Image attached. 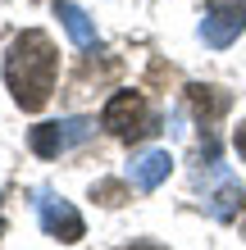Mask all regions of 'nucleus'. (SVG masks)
I'll use <instances>...</instances> for the list:
<instances>
[{
	"instance_id": "9b49d317",
	"label": "nucleus",
	"mask_w": 246,
	"mask_h": 250,
	"mask_svg": "<svg viewBox=\"0 0 246 250\" xmlns=\"http://www.w3.org/2000/svg\"><path fill=\"white\" fill-rule=\"evenodd\" d=\"M0 232H5V218H0Z\"/></svg>"
},
{
	"instance_id": "423d86ee",
	"label": "nucleus",
	"mask_w": 246,
	"mask_h": 250,
	"mask_svg": "<svg viewBox=\"0 0 246 250\" xmlns=\"http://www.w3.org/2000/svg\"><path fill=\"white\" fill-rule=\"evenodd\" d=\"M169 173H173V155L169 150H141L133 164H128V182L141 187V191H155Z\"/></svg>"
},
{
	"instance_id": "9d476101",
	"label": "nucleus",
	"mask_w": 246,
	"mask_h": 250,
	"mask_svg": "<svg viewBox=\"0 0 246 250\" xmlns=\"http://www.w3.org/2000/svg\"><path fill=\"white\" fill-rule=\"evenodd\" d=\"M237 155H242V159H246V123H242V127H237Z\"/></svg>"
},
{
	"instance_id": "39448f33",
	"label": "nucleus",
	"mask_w": 246,
	"mask_h": 250,
	"mask_svg": "<svg viewBox=\"0 0 246 250\" xmlns=\"http://www.w3.org/2000/svg\"><path fill=\"white\" fill-rule=\"evenodd\" d=\"M100 127H110L114 137H123V141L151 132L146 127V100H141L137 91H114L110 105H105V114H100Z\"/></svg>"
},
{
	"instance_id": "0eeeda50",
	"label": "nucleus",
	"mask_w": 246,
	"mask_h": 250,
	"mask_svg": "<svg viewBox=\"0 0 246 250\" xmlns=\"http://www.w3.org/2000/svg\"><path fill=\"white\" fill-rule=\"evenodd\" d=\"M55 19L64 23V32L73 37V46H78V50H91V46H96V23L87 19V14L73 5V0H55Z\"/></svg>"
},
{
	"instance_id": "20e7f679",
	"label": "nucleus",
	"mask_w": 246,
	"mask_h": 250,
	"mask_svg": "<svg viewBox=\"0 0 246 250\" xmlns=\"http://www.w3.org/2000/svg\"><path fill=\"white\" fill-rule=\"evenodd\" d=\"M96 132L91 119H60V123H37L32 127V150L41 159H55L64 150H73V146H82L87 137Z\"/></svg>"
},
{
	"instance_id": "6e6552de",
	"label": "nucleus",
	"mask_w": 246,
	"mask_h": 250,
	"mask_svg": "<svg viewBox=\"0 0 246 250\" xmlns=\"http://www.w3.org/2000/svg\"><path fill=\"white\" fill-rule=\"evenodd\" d=\"M242 205H246V187L242 182H224L219 191L205 196V214L214 218V223H228V218H237Z\"/></svg>"
},
{
	"instance_id": "1a4fd4ad",
	"label": "nucleus",
	"mask_w": 246,
	"mask_h": 250,
	"mask_svg": "<svg viewBox=\"0 0 246 250\" xmlns=\"http://www.w3.org/2000/svg\"><path fill=\"white\" fill-rule=\"evenodd\" d=\"M187 96H192V109H196L205 123H210V119H219V114L228 109V91H219V86H192Z\"/></svg>"
},
{
	"instance_id": "f257e3e1",
	"label": "nucleus",
	"mask_w": 246,
	"mask_h": 250,
	"mask_svg": "<svg viewBox=\"0 0 246 250\" xmlns=\"http://www.w3.org/2000/svg\"><path fill=\"white\" fill-rule=\"evenodd\" d=\"M55 73H60V55H55L46 32L32 27V32L14 37V46L5 55V82H9L19 109L37 114L41 105H46L50 91H55Z\"/></svg>"
},
{
	"instance_id": "f03ea898",
	"label": "nucleus",
	"mask_w": 246,
	"mask_h": 250,
	"mask_svg": "<svg viewBox=\"0 0 246 250\" xmlns=\"http://www.w3.org/2000/svg\"><path fill=\"white\" fill-rule=\"evenodd\" d=\"M246 32V0H205L201 14V41L210 50H224Z\"/></svg>"
},
{
	"instance_id": "7ed1b4c3",
	"label": "nucleus",
	"mask_w": 246,
	"mask_h": 250,
	"mask_svg": "<svg viewBox=\"0 0 246 250\" xmlns=\"http://www.w3.org/2000/svg\"><path fill=\"white\" fill-rule=\"evenodd\" d=\"M32 205H37V218H41V228H46L55 241H64V246L82 241L87 223H82V214H78V209H73L68 200H60L55 191H46V187H41L37 196H32Z\"/></svg>"
}]
</instances>
